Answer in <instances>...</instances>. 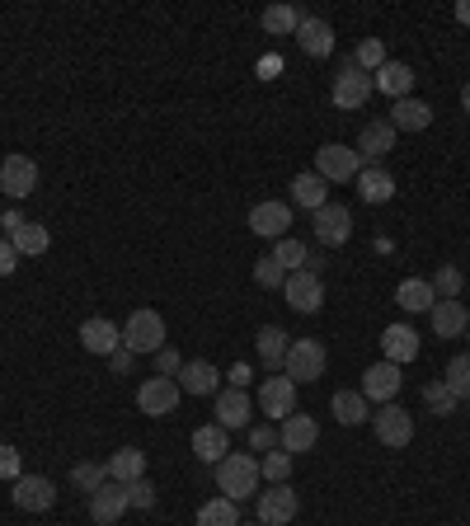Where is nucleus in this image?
I'll use <instances>...</instances> for the list:
<instances>
[{
	"label": "nucleus",
	"instance_id": "nucleus-1",
	"mask_svg": "<svg viewBox=\"0 0 470 526\" xmlns=\"http://www.w3.org/2000/svg\"><path fill=\"white\" fill-rule=\"evenodd\" d=\"M259 461L254 456H245V451H231L226 461L217 465V489L221 498H231V503H240V498H250L254 489H259Z\"/></svg>",
	"mask_w": 470,
	"mask_h": 526
},
{
	"label": "nucleus",
	"instance_id": "nucleus-2",
	"mask_svg": "<svg viewBox=\"0 0 470 526\" xmlns=\"http://www.w3.org/2000/svg\"><path fill=\"white\" fill-rule=\"evenodd\" d=\"M329 367V353L325 343L315 339H297L287 343V362H282V376H292V386H311V381H320Z\"/></svg>",
	"mask_w": 470,
	"mask_h": 526
},
{
	"label": "nucleus",
	"instance_id": "nucleus-3",
	"mask_svg": "<svg viewBox=\"0 0 470 526\" xmlns=\"http://www.w3.org/2000/svg\"><path fill=\"white\" fill-rule=\"evenodd\" d=\"M123 348H132V353H160L165 348V320H160V310H132L123 325Z\"/></svg>",
	"mask_w": 470,
	"mask_h": 526
},
{
	"label": "nucleus",
	"instance_id": "nucleus-4",
	"mask_svg": "<svg viewBox=\"0 0 470 526\" xmlns=\"http://www.w3.org/2000/svg\"><path fill=\"white\" fill-rule=\"evenodd\" d=\"M358 170H362V155L353 146H344V141H329V146L315 151V174L325 184H348V179H358Z\"/></svg>",
	"mask_w": 470,
	"mask_h": 526
},
{
	"label": "nucleus",
	"instance_id": "nucleus-5",
	"mask_svg": "<svg viewBox=\"0 0 470 526\" xmlns=\"http://www.w3.org/2000/svg\"><path fill=\"white\" fill-rule=\"evenodd\" d=\"M372 433L381 437V447H409L414 442V414L400 404H376Z\"/></svg>",
	"mask_w": 470,
	"mask_h": 526
},
{
	"label": "nucleus",
	"instance_id": "nucleus-6",
	"mask_svg": "<svg viewBox=\"0 0 470 526\" xmlns=\"http://www.w3.org/2000/svg\"><path fill=\"white\" fill-rule=\"evenodd\" d=\"M311 231L325 249H339V245H348V235H353V217H348L344 202H325L320 212H311Z\"/></svg>",
	"mask_w": 470,
	"mask_h": 526
},
{
	"label": "nucleus",
	"instance_id": "nucleus-7",
	"mask_svg": "<svg viewBox=\"0 0 470 526\" xmlns=\"http://www.w3.org/2000/svg\"><path fill=\"white\" fill-rule=\"evenodd\" d=\"M179 381L174 376H151V381H141L137 390V409L141 414H151V418H170L174 409H179Z\"/></svg>",
	"mask_w": 470,
	"mask_h": 526
},
{
	"label": "nucleus",
	"instance_id": "nucleus-8",
	"mask_svg": "<svg viewBox=\"0 0 470 526\" xmlns=\"http://www.w3.org/2000/svg\"><path fill=\"white\" fill-rule=\"evenodd\" d=\"M329 99H334V109H362L367 99H372V76L367 71H358L353 62H344V71L334 76V90H329Z\"/></svg>",
	"mask_w": 470,
	"mask_h": 526
},
{
	"label": "nucleus",
	"instance_id": "nucleus-9",
	"mask_svg": "<svg viewBox=\"0 0 470 526\" xmlns=\"http://www.w3.org/2000/svg\"><path fill=\"white\" fill-rule=\"evenodd\" d=\"M282 296H287V306L297 310V315H315V310L325 306V282L301 268V273H287V282H282Z\"/></svg>",
	"mask_w": 470,
	"mask_h": 526
},
{
	"label": "nucleus",
	"instance_id": "nucleus-10",
	"mask_svg": "<svg viewBox=\"0 0 470 526\" xmlns=\"http://www.w3.org/2000/svg\"><path fill=\"white\" fill-rule=\"evenodd\" d=\"M33 188H38V160L29 155H5V165H0V193L5 198H29Z\"/></svg>",
	"mask_w": 470,
	"mask_h": 526
},
{
	"label": "nucleus",
	"instance_id": "nucleus-11",
	"mask_svg": "<svg viewBox=\"0 0 470 526\" xmlns=\"http://www.w3.org/2000/svg\"><path fill=\"white\" fill-rule=\"evenodd\" d=\"M301 512V498L297 489H287V484H273L259 494V522L264 526H292V517Z\"/></svg>",
	"mask_w": 470,
	"mask_h": 526
},
{
	"label": "nucleus",
	"instance_id": "nucleus-12",
	"mask_svg": "<svg viewBox=\"0 0 470 526\" xmlns=\"http://www.w3.org/2000/svg\"><path fill=\"white\" fill-rule=\"evenodd\" d=\"M320 442V423H315L311 414H292V418H282V428H278V447L297 461V456H306V451Z\"/></svg>",
	"mask_w": 470,
	"mask_h": 526
},
{
	"label": "nucleus",
	"instance_id": "nucleus-13",
	"mask_svg": "<svg viewBox=\"0 0 470 526\" xmlns=\"http://www.w3.org/2000/svg\"><path fill=\"white\" fill-rule=\"evenodd\" d=\"M395 137H400V132L391 127V118H376V123H367L358 132V146H353V151L362 155V165H381V160L395 151Z\"/></svg>",
	"mask_w": 470,
	"mask_h": 526
},
{
	"label": "nucleus",
	"instance_id": "nucleus-14",
	"mask_svg": "<svg viewBox=\"0 0 470 526\" xmlns=\"http://www.w3.org/2000/svg\"><path fill=\"white\" fill-rule=\"evenodd\" d=\"M10 503H15L19 512H47L57 503V489H52V480H43V475H19V480L10 484Z\"/></svg>",
	"mask_w": 470,
	"mask_h": 526
},
{
	"label": "nucleus",
	"instance_id": "nucleus-15",
	"mask_svg": "<svg viewBox=\"0 0 470 526\" xmlns=\"http://www.w3.org/2000/svg\"><path fill=\"white\" fill-rule=\"evenodd\" d=\"M400 386H405V376H400V367H395V362H376V367H367V372H362V395H367V400H376V404H395Z\"/></svg>",
	"mask_w": 470,
	"mask_h": 526
},
{
	"label": "nucleus",
	"instance_id": "nucleus-16",
	"mask_svg": "<svg viewBox=\"0 0 470 526\" xmlns=\"http://www.w3.org/2000/svg\"><path fill=\"white\" fill-rule=\"evenodd\" d=\"M80 343H85V353H94V357H113L123 348V329L113 325V320H104V315H90V320L80 325Z\"/></svg>",
	"mask_w": 470,
	"mask_h": 526
},
{
	"label": "nucleus",
	"instance_id": "nucleus-17",
	"mask_svg": "<svg viewBox=\"0 0 470 526\" xmlns=\"http://www.w3.org/2000/svg\"><path fill=\"white\" fill-rule=\"evenodd\" d=\"M259 409H264L268 418L297 414V386H292V376H268L264 386H259Z\"/></svg>",
	"mask_w": 470,
	"mask_h": 526
},
{
	"label": "nucleus",
	"instance_id": "nucleus-18",
	"mask_svg": "<svg viewBox=\"0 0 470 526\" xmlns=\"http://www.w3.org/2000/svg\"><path fill=\"white\" fill-rule=\"evenodd\" d=\"M292 226V202H259L250 207V231L264 235V240H282Z\"/></svg>",
	"mask_w": 470,
	"mask_h": 526
},
{
	"label": "nucleus",
	"instance_id": "nucleus-19",
	"mask_svg": "<svg viewBox=\"0 0 470 526\" xmlns=\"http://www.w3.org/2000/svg\"><path fill=\"white\" fill-rule=\"evenodd\" d=\"M123 512H127V489L123 484H104V489H94L90 494V522L94 526H113V522H123Z\"/></svg>",
	"mask_w": 470,
	"mask_h": 526
},
{
	"label": "nucleus",
	"instance_id": "nucleus-20",
	"mask_svg": "<svg viewBox=\"0 0 470 526\" xmlns=\"http://www.w3.org/2000/svg\"><path fill=\"white\" fill-rule=\"evenodd\" d=\"M428 325H433L438 339H461L470 329V310L461 306V296H456V301H438V306L428 310Z\"/></svg>",
	"mask_w": 470,
	"mask_h": 526
},
{
	"label": "nucleus",
	"instance_id": "nucleus-21",
	"mask_svg": "<svg viewBox=\"0 0 470 526\" xmlns=\"http://www.w3.org/2000/svg\"><path fill=\"white\" fill-rule=\"evenodd\" d=\"M353 184H358V198L372 202V207H381V202L395 198V179L386 174V165H362Z\"/></svg>",
	"mask_w": 470,
	"mask_h": 526
},
{
	"label": "nucleus",
	"instance_id": "nucleus-22",
	"mask_svg": "<svg viewBox=\"0 0 470 526\" xmlns=\"http://www.w3.org/2000/svg\"><path fill=\"white\" fill-rule=\"evenodd\" d=\"M419 334L409 325H391L386 334H381V353H386V362H395V367H405V362H414L419 357Z\"/></svg>",
	"mask_w": 470,
	"mask_h": 526
},
{
	"label": "nucleus",
	"instance_id": "nucleus-23",
	"mask_svg": "<svg viewBox=\"0 0 470 526\" xmlns=\"http://www.w3.org/2000/svg\"><path fill=\"white\" fill-rule=\"evenodd\" d=\"M297 43H301V52H306V57H329V52H334V29H329L325 19L301 15Z\"/></svg>",
	"mask_w": 470,
	"mask_h": 526
},
{
	"label": "nucleus",
	"instance_id": "nucleus-24",
	"mask_svg": "<svg viewBox=\"0 0 470 526\" xmlns=\"http://www.w3.org/2000/svg\"><path fill=\"white\" fill-rule=\"evenodd\" d=\"M372 90L391 94L395 104H400V99H409V90H414V66H405V62H386V66H381V71L372 76Z\"/></svg>",
	"mask_w": 470,
	"mask_h": 526
},
{
	"label": "nucleus",
	"instance_id": "nucleus-25",
	"mask_svg": "<svg viewBox=\"0 0 470 526\" xmlns=\"http://www.w3.org/2000/svg\"><path fill=\"white\" fill-rule=\"evenodd\" d=\"M250 423V395L245 390H217V428H245Z\"/></svg>",
	"mask_w": 470,
	"mask_h": 526
},
{
	"label": "nucleus",
	"instance_id": "nucleus-26",
	"mask_svg": "<svg viewBox=\"0 0 470 526\" xmlns=\"http://www.w3.org/2000/svg\"><path fill=\"white\" fill-rule=\"evenodd\" d=\"M193 451H198V461L221 465L226 456H231V433H226V428H217V423H207V428H198V433H193Z\"/></svg>",
	"mask_w": 470,
	"mask_h": 526
},
{
	"label": "nucleus",
	"instance_id": "nucleus-27",
	"mask_svg": "<svg viewBox=\"0 0 470 526\" xmlns=\"http://www.w3.org/2000/svg\"><path fill=\"white\" fill-rule=\"evenodd\" d=\"M179 390H188V395H217L221 372L212 362H184V367H179Z\"/></svg>",
	"mask_w": 470,
	"mask_h": 526
},
{
	"label": "nucleus",
	"instance_id": "nucleus-28",
	"mask_svg": "<svg viewBox=\"0 0 470 526\" xmlns=\"http://www.w3.org/2000/svg\"><path fill=\"white\" fill-rule=\"evenodd\" d=\"M395 306L409 310V315H419V310H433V306H438V292H433V282L405 278L400 287H395Z\"/></svg>",
	"mask_w": 470,
	"mask_h": 526
},
{
	"label": "nucleus",
	"instance_id": "nucleus-29",
	"mask_svg": "<svg viewBox=\"0 0 470 526\" xmlns=\"http://www.w3.org/2000/svg\"><path fill=\"white\" fill-rule=\"evenodd\" d=\"M254 348H259V362H264L268 372H282V362H287V334L278 325H264L254 334Z\"/></svg>",
	"mask_w": 470,
	"mask_h": 526
},
{
	"label": "nucleus",
	"instance_id": "nucleus-30",
	"mask_svg": "<svg viewBox=\"0 0 470 526\" xmlns=\"http://www.w3.org/2000/svg\"><path fill=\"white\" fill-rule=\"evenodd\" d=\"M104 470H109L113 484H132V480L146 475V456H141L137 447H123V451H113L109 461H104Z\"/></svg>",
	"mask_w": 470,
	"mask_h": 526
},
{
	"label": "nucleus",
	"instance_id": "nucleus-31",
	"mask_svg": "<svg viewBox=\"0 0 470 526\" xmlns=\"http://www.w3.org/2000/svg\"><path fill=\"white\" fill-rule=\"evenodd\" d=\"M292 202L306 207V212H320V207L329 202V184L320 179V174H311V170L297 174V179H292Z\"/></svg>",
	"mask_w": 470,
	"mask_h": 526
},
{
	"label": "nucleus",
	"instance_id": "nucleus-32",
	"mask_svg": "<svg viewBox=\"0 0 470 526\" xmlns=\"http://www.w3.org/2000/svg\"><path fill=\"white\" fill-rule=\"evenodd\" d=\"M433 123V109L423 104V99H400L391 109V127L395 132H423V127Z\"/></svg>",
	"mask_w": 470,
	"mask_h": 526
},
{
	"label": "nucleus",
	"instance_id": "nucleus-33",
	"mask_svg": "<svg viewBox=\"0 0 470 526\" xmlns=\"http://www.w3.org/2000/svg\"><path fill=\"white\" fill-rule=\"evenodd\" d=\"M329 409H334V418L344 423V428H353V423H367V395L362 390H339L334 400H329Z\"/></svg>",
	"mask_w": 470,
	"mask_h": 526
},
{
	"label": "nucleus",
	"instance_id": "nucleus-34",
	"mask_svg": "<svg viewBox=\"0 0 470 526\" xmlns=\"http://www.w3.org/2000/svg\"><path fill=\"white\" fill-rule=\"evenodd\" d=\"M10 245H15V254L24 259V254H47V245H52V235H47V226H38V221H24L15 235H10Z\"/></svg>",
	"mask_w": 470,
	"mask_h": 526
},
{
	"label": "nucleus",
	"instance_id": "nucleus-35",
	"mask_svg": "<svg viewBox=\"0 0 470 526\" xmlns=\"http://www.w3.org/2000/svg\"><path fill=\"white\" fill-rule=\"evenodd\" d=\"M297 24H301V10L297 5H268L264 10V33H273V38H297Z\"/></svg>",
	"mask_w": 470,
	"mask_h": 526
},
{
	"label": "nucleus",
	"instance_id": "nucleus-36",
	"mask_svg": "<svg viewBox=\"0 0 470 526\" xmlns=\"http://www.w3.org/2000/svg\"><path fill=\"white\" fill-rule=\"evenodd\" d=\"M198 526H240V508L231 498H207L198 508Z\"/></svg>",
	"mask_w": 470,
	"mask_h": 526
},
{
	"label": "nucleus",
	"instance_id": "nucleus-37",
	"mask_svg": "<svg viewBox=\"0 0 470 526\" xmlns=\"http://www.w3.org/2000/svg\"><path fill=\"white\" fill-rule=\"evenodd\" d=\"M273 259H278L282 273H301V268H306V245L292 240V235H282L278 245H273Z\"/></svg>",
	"mask_w": 470,
	"mask_h": 526
},
{
	"label": "nucleus",
	"instance_id": "nucleus-38",
	"mask_svg": "<svg viewBox=\"0 0 470 526\" xmlns=\"http://www.w3.org/2000/svg\"><path fill=\"white\" fill-rule=\"evenodd\" d=\"M423 404H428L433 414H442V418L461 409V400L452 395V386H447V381H428V386H423Z\"/></svg>",
	"mask_w": 470,
	"mask_h": 526
},
{
	"label": "nucleus",
	"instance_id": "nucleus-39",
	"mask_svg": "<svg viewBox=\"0 0 470 526\" xmlns=\"http://www.w3.org/2000/svg\"><path fill=\"white\" fill-rule=\"evenodd\" d=\"M353 66L367 71V76H376V71L386 66V43H381V38H362L358 52H353Z\"/></svg>",
	"mask_w": 470,
	"mask_h": 526
},
{
	"label": "nucleus",
	"instance_id": "nucleus-40",
	"mask_svg": "<svg viewBox=\"0 0 470 526\" xmlns=\"http://www.w3.org/2000/svg\"><path fill=\"white\" fill-rule=\"evenodd\" d=\"M447 386H452L456 400H470V353H456L452 362H447V376H442Z\"/></svg>",
	"mask_w": 470,
	"mask_h": 526
},
{
	"label": "nucleus",
	"instance_id": "nucleus-41",
	"mask_svg": "<svg viewBox=\"0 0 470 526\" xmlns=\"http://www.w3.org/2000/svg\"><path fill=\"white\" fill-rule=\"evenodd\" d=\"M259 475H264L268 484H287V475H292V456L287 451H264V461H259Z\"/></svg>",
	"mask_w": 470,
	"mask_h": 526
},
{
	"label": "nucleus",
	"instance_id": "nucleus-42",
	"mask_svg": "<svg viewBox=\"0 0 470 526\" xmlns=\"http://www.w3.org/2000/svg\"><path fill=\"white\" fill-rule=\"evenodd\" d=\"M461 268H456V263H442L438 273H433V292H438V301H456V296H461Z\"/></svg>",
	"mask_w": 470,
	"mask_h": 526
},
{
	"label": "nucleus",
	"instance_id": "nucleus-43",
	"mask_svg": "<svg viewBox=\"0 0 470 526\" xmlns=\"http://www.w3.org/2000/svg\"><path fill=\"white\" fill-rule=\"evenodd\" d=\"M71 484L85 489V494H94V489H104V484H109V470H104V465H94V461H80L76 470H71Z\"/></svg>",
	"mask_w": 470,
	"mask_h": 526
},
{
	"label": "nucleus",
	"instance_id": "nucleus-44",
	"mask_svg": "<svg viewBox=\"0 0 470 526\" xmlns=\"http://www.w3.org/2000/svg\"><path fill=\"white\" fill-rule=\"evenodd\" d=\"M254 282H259L264 292H273V287H282V282H287V273L278 268V259H273V254H264V259H254Z\"/></svg>",
	"mask_w": 470,
	"mask_h": 526
},
{
	"label": "nucleus",
	"instance_id": "nucleus-45",
	"mask_svg": "<svg viewBox=\"0 0 470 526\" xmlns=\"http://www.w3.org/2000/svg\"><path fill=\"white\" fill-rule=\"evenodd\" d=\"M127 489V508H156V484L146 480V475H141V480H132V484H123Z\"/></svg>",
	"mask_w": 470,
	"mask_h": 526
},
{
	"label": "nucleus",
	"instance_id": "nucleus-46",
	"mask_svg": "<svg viewBox=\"0 0 470 526\" xmlns=\"http://www.w3.org/2000/svg\"><path fill=\"white\" fill-rule=\"evenodd\" d=\"M19 475H24V461H19V451L10 447V442H0V480L15 484Z\"/></svg>",
	"mask_w": 470,
	"mask_h": 526
},
{
	"label": "nucleus",
	"instance_id": "nucleus-47",
	"mask_svg": "<svg viewBox=\"0 0 470 526\" xmlns=\"http://www.w3.org/2000/svg\"><path fill=\"white\" fill-rule=\"evenodd\" d=\"M179 367H184V357L174 353V348H160L156 353V376H179Z\"/></svg>",
	"mask_w": 470,
	"mask_h": 526
},
{
	"label": "nucleus",
	"instance_id": "nucleus-48",
	"mask_svg": "<svg viewBox=\"0 0 470 526\" xmlns=\"http://www.w3.org/2000/svg\"><path fill=\"white\" fill-rule=\"evenodd\" d=\"M132 362H137V353H132V348H118V353L109 357V372L113 376H127V372H132Z\"/></svg>",
	"mask_w": 470,
	"mask_h": 526
},
{
	"label": "nucleus",
	"instance_id": "nucleus-49",
	"mask_svg": "<svg viewBox=\"0 0 470 526\" xmlns=\"http://www.w3.org/2000/svg\"><path fill=\"white\" fill-rule=\"evenodd\" d=\"M19 268V254H15V245L10 240H0V278H10Z\"/></svg>",
	"mask_w": 470,
	"mask_h": 526
},
{
	"label": "nucleus",
	"instance_id": "nucleus-50",
	"mask_svg": "<svg viewBox=\"0 0 470 526\" xmlns=\"http://www.w3.org/2000/svg\"><path fill=\"white\" fill-rule=\"evenodd\" d=\"M273 442H278V433H273V428H254V433H250V447L254 451H268Z\"/></svg>",
	"mask_w": 470,
	"mask_h": 526
},
{
	"label": "nucleus",
	"instance_id": "nucleus-51",
	"mask_svg": "<svg viewBox=\"0 0 470 526\" xmlns=\"http://www.w3.org/2000/svg\"><path fill=\"white\" fill-rule=\"evenodd\" d=\"M0 226H5V240H10V235H15L19 226H24V212H15V207H10V212L0 217Z\"/></svg>",
	"mask_w": 470,
	"mask_h": 526
},
{
	"label": "nucleus",
	"instance_id": "nucleus-52",
	"mask_svg": "<svg viewBox=\"0 0 470 526\" xmlns=\"http://www.w3.org/2000/svg\"><path fill=\"white\" fill-rule=\"evenodd\" d=\"M226 381H231L235 390H245V381H250V367H245V362H235L231 372H226Z\"/></svg>",
	"mask_w": 470,
	"mask_h": 526
},
{
	"label": "nucleus",
	"instance_id": "nucleus-53",
	"mask_svg": "<svg viewBox=\"0 0 470 526\" xmlns=\"http://www.w3.org/2000/svg\"><path fill=\"white\" fill-rule=\"evenodd\" d=\"M456 19H461V24H470V0H456Z\"/></svg>",
	"mask_w": 470,
	"mask_h": 526
},
{
	"label": "nucleus",
	"instance_id": "nucleus-54",
	"mask_svg": "<svg viewBox=\"0 0 470 526\" xmlns=\"http://www.w3.org/2000/svg\"><path fill=\"white\" fill-rule=\"evenodd\" d=\"M461 109L470 113V80H466V85H461Z\"/></svg>",
	"mask_w": 470,
	"mask_h": 526
},
{
	"label": "nucleus",
	"instance_id": "nucleus-55",
	"mask_svg": "<svg viewBox=\"0 0 470 526\" xmlns=\"http://www.w3.org/2000/svg\"><path fill=\"white\" fill-rule=\"evenodd\" d=\"M240 526H264V522H240Z\"/></svg>",
	"mask_w": 470,
	"mask_h": 526
}]
</instances>
